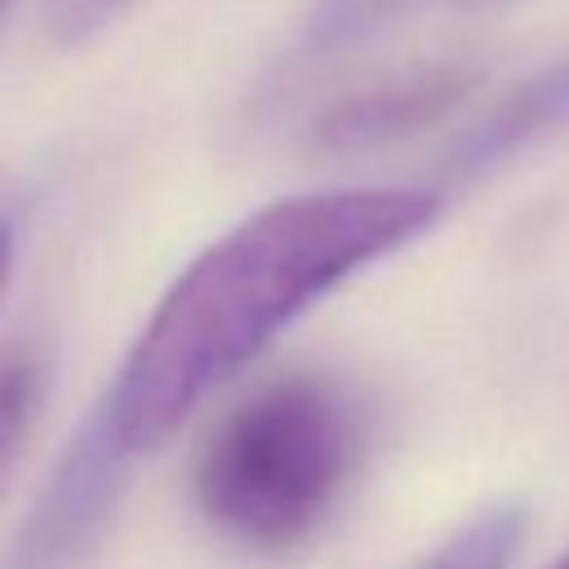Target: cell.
I'll return each instance as SVG.
<instances>
[{
    "label": "cell",
    "mask_w": 569,
    "mask_h": 569,
    "mask_svg": "<svg viewBox=\"0 0 569 569\" xmlns=\"http://www.w3.org/2000/svg\"><path fill=\"white\" fill-rule=\"evenodd\" d=\"M436 218L440 196L418 187L307 191L262 204L200 249L67 440L0 569H71L133 462L156 453L311 302L431 231Z\"/></svg>",
    "instance_id": "obj_1"
},
{
    "label": "cell",
    "mask_w": 569,
    "mask_h": 569,
    "mask_svg": "<svg viewBox=\"0 0 569 569\" xmlns=\"http://www.w3.org/2000/svg\"><path fill=\"white\" fill-rule=\"evenodd\" d=\"M360 453L365 422L338 382L276 378L209 431L191 471L196 511L231 547L293 551L333 516Z\"/></svg>",
    "instance_id": "obj_2"
},
{
    "label": "cell",
    "mask_w": 569,
    "mask_h": 569,
    "mask_svg": "<svg viewBox=\"0 0 569 569\" xmlns=\"http://www.w3.org/2000/svg\"><path fill=\"white\" fill-rule=\"evenodd\" d=\"M471 89V76L458 67H427L400 80H387L378 89L351 93L338 107H329L316 124V142L329 151H369L382 142H396L431 120H440L462 93Z\"/></svg>",
    "instance_id": "obj_3"
},
{
    "label": "cell",
    "mask_w": 569,
    "mask_h": 569,
    "mask_svg": "<svg viewBox=\"0 0 569 569\" xmlns=\"http://www.w3.org/2000/svg\"><path fill=\"white\" fill-rule=\"evenodd\" d=\"M569 129V58L533 71L511 93H502L453 147L449 173L453 178H480L507 160H516L529 147H542L547 138Z\"/></svg>",
    "instance_id": "obj_4"
},
{
    "label": "cell",
    "mask_w": 569,
    "mask_h": 569,
    "mask_svg": "<svg viewBox=\"0 0 569 569\" xmlns=\"http://www.w3.org/2000/svg\"><path fill=\"white\" fill-rule=\"evenodd\" d=\"M525 507L520 502H498L471 516L458 533H449L418 569H507L516 547L525 542Z\"/></svg>",
    "instance_id": "obj_5"
},
{
    "label": "cell",
    "mask_w": 569,
    "mask_h": 569,
    "mask_svg": "<svg viewBox=\"0 0 569 569\" xmlns=\"http://www.w3.org/2000/svg\"><path fill=\"white\" fill-rule=\"evenodd\" d=\"M44 400V365L31 351L0 356V485L9 480Z\"/></svg>",
    "instance_id": "obj_6"
},
{
    "label": "cell",
    "mask_w": 569,
    "mask_h": 569,
    "mask_svg": "<svg viewBox=\"0 0 569 569\" xmlns=\"http://www.w3.org/2000/svg\"><path fill=\"white\" fill-rule=\"evenodd\" d=\"M405 0H320L316 13L307 18V31H302V49L307 58H320V53H333L360 36H369L382 18H391Z\"/></svg>",
    "instance_id": "obj_7"
},
{
    "label": "cell",
    "mask_w": 569,
    "mask_h": 569,
    "mask_svg": "<svg viewBox=\"0 0 569 569\" xmlns=\"http://www.w3.org/2000/svg\"><path fill=\"white\" fill-rule=\"evenodd\" d=\"M138 0H44V27L58 44H84L124 18Z\"/></svg>",
    "instance_id": "obj_8"
},
{
    "label": "cell",
    "mask_w": 569,
    "mask_h": 569,
    "mask_svg": "<svg viewBox=\"0 0 569 569\" xmlns=\"http://www.w3.org/2000/svg\"><path fill=\"white\" fill-rule=\"evenodd\" d=\"M9 271H13V227H9V218L0 213V293H4V284H9Z\"/></svg>",
    "instance_id": "obj_9"
},
{
    "label": "cell",
    "mask_w": 569,
    "mask_h": 569,
    "mask_svg": "<svg viewBox=\"0 0 569 569\" xmlns=\"http://www.w3.org/2000/svg\"><path fill=\"white\" fill-rule=\"evenodd\" d=\"M551 569H569V551H565V556H560V560H556Z\"/></svg>",
    "instance_id": "obj_10"
}]
</instances>
